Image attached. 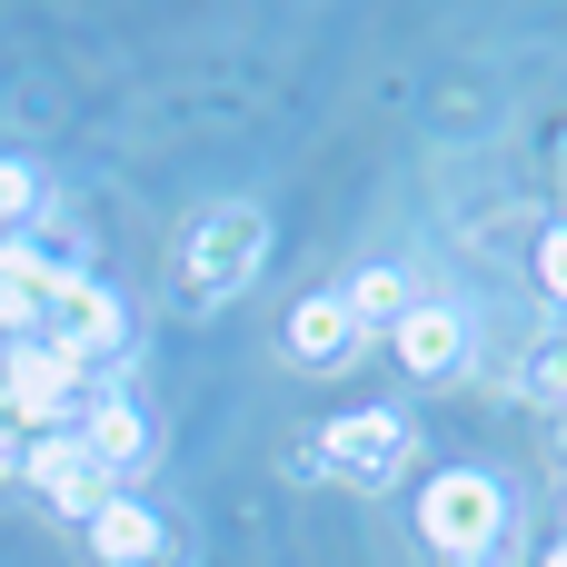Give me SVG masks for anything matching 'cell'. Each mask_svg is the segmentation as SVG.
<instances>
[{"instance_id":"obj_13","label":"cell","mask_w":567,"mask_h":567,"mask_svg":"<svg viewBox=\"0 0 567 567\" xmlns=\"http://www.w3.org/2000/svg\"><path fill=\"white\" fill-rule=\"evenodd\" d=\"M528 399H567V339H548V349L528 359Z\"/></svg>"},{"instance_id":"obj_10","label":"cell","mask_w":567,"mask_h":567,"mask_svg":"<svg viewBox=\"0 0 567 567\" xmlns=\"http://www.w3.org/2000/svg\"><path fill=\"white\" fill-rule=\"evenodd\" d=\"M339 309L359 319V339H379V329H399V319L419 309V279H409L399 259H369V269H359V279L339 289Z\"/></svg>"},{"instance_id":"obj_8","label":"cell","mask_w":567,"mask_h":567,"mask_svg":"<svg viewBox=\"0 0 567 567\" xmlns=\"http://www.w3.org/2000/svg\"><path fill=\"white\" fill-rule=\"evenodd\" d=\"M389 349H399L409 379H458V369H468V319H458L449 299H419V309L389 329Z\"/></svg>"},{"instance_id":"obj_14","label":"cell","mask_w":567,"mask_h":567,"mask_svg":"<svg viewBox=\"0 0 567 567\" xmlns=\"http://www.w3.org/2000/svg\"><path fill=\"white\" fill-rule=\"evenodd\" d=\"M558 449H567V419H558Z\"/></svg>"},{"instance_id":"obj_9","label":"cell","mask_w":567,"mask_h":567,"mask_svg":"<svg viewBox=\"0 0 567 567\" xmlns=\"http://www.w3.org/2000/svg\"><path fill=\"white\" fill-rule=\"evenodd\" d=\"M279 349H289V369H349L369 339H359V319L339 309V289H309V299L289 309V339H279Z\"/></svg>"},{"instance_id":"obj_2","label":"cell","mask_w":567,"mask_h":567,"mask_svg":"<svg viewBox=\"0 0 567 567\" xmlns=\"http://www.w3.org/2000/svg\"><path fill=\"white\" fill-rule=\"evenodd\" d=\"M259 259H269V209H259V199L199 209V229L179 239V269H169V309H179V319L229 309V299L259 279Z\"/></svg>"},{"instance_id":"obj_1","label":"cell","mask_w":567,"mask_h":567,"mask_svg":"<svg viewBox=\"0 0 567 567\" xmlns=\"http://www.w3.org/2000/svg\"><path fill=\"white\" fill-rule=\"evenodd\" d=\"M409 528L439 567H508L518 558V498L498 468H439L409 498Z\"/></svg>"},{"instance_id":"obj_6","label":"cell","mask_w":567,"mask_h":567,"mask_svg":"<svg viewBox=\"0 0 567 567\" xmlns=\"http://www.w3.org/2000/svg\"><path fill=\"white\" fill-rule=\"evenodd\" d=\"M80 449H90V468H100L110 488H130V478L159 458L150 409H140V399H120V389H90V409H80Z\"/></svg>"},{"instance_id":"obj_3","label":"cell","mask_w":567,"mask_h":567,"mask_svg":"<svg viewBox=\"0 0 567 567\" xmlns=\"http://www.w3.org/2000/svg\"><path fill=\"white\" fill-rule=\"evenodd\" d=\"M40 339H50V349H60L80 379H110V369L130 359V299H120L100 269H80V279H70V289L40 309Z\"/></svg>"},{"instance_id":"obj_5","label":"cell","mask_w":567,"mask_h":567,"mask_svg":"<svg viewBox=\"0 0 567 567\" xmlns=\"http://www.w3.org/2000/svg\"><path fill=\"white\" fill-rule=\"evenodd\" d=\"M409 449H419V439H409L399 409H349V419H329V439H319L309 458H319L329 478H349V488H389V478L409 468Z\"/></svg>"},{"instance_id":"obj_12","label":"cell","mask_w":567,"mask_h":567,"mask_svg":"<svg viewBox=\"0 0 567 567\" xmlns=\"http://www.w3.org/2000/svg\"><path fill=\"white\" fill-rule=\"evenodd\" d=\"M528 269H538V289L567 309V219H548V229H538V259H528Z\"/></svg>"},{"instance_id":"obj_4","label":"cell","mask_w":567,"mask_h":567,"mask_svg":"<svg viewBox=\"0 0 567 567\" xmlns=\"http://www.w3.org/2000/svg\"><path fill=\"white\" fill-rule=\"evenodd\" d=\"M10 478H20V488H30L50 518H70V528H90V518L120 498V488L90 468V449H80V419H70V429H20V468H10Z\"/></svg>"},{"instance_id":"obj_11","label":"cell","mask_w":567,"mask_h":567,"mask_svg":"<svg viewBox=\"0 0 567 567\" xmlns=\"http://www.w3.org/2000/svg\"><path fill=\"white\" fill-rule=\"evenodd\" d=\"M40 219H50V179H40L30 159H0V239L40 229Z\"/></svg>"},{"instance_id":"obj_7","label":"cell","mask_w":567,"mask_h":567,"mask_svg":"<svg viewBox=\"0 0 567 567\" xmlns=\"http://www.w3.org/2000/svg\"><path fill=\"white\" fill-rule=\"evenodd\" d=\"M80 538H90V558H100V567H169V548H179V538H169V518H159L150 498H130V488H120Z\"/></svg>"}]
</instances>
